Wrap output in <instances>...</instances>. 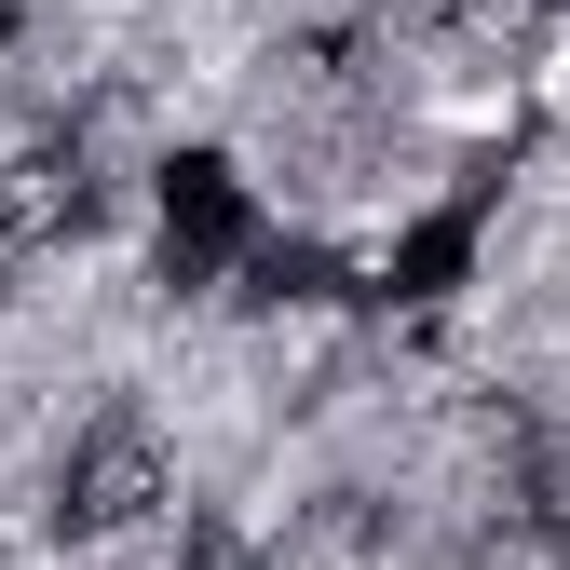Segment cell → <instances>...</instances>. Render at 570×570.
Here are the masks:
<instances>
[{
	"label": "cell",
	"instance_id": "6da1fadb",
	"mask_svg": "<svg viewBox=\"0 0 570 570\" xmlns=\"http://www.w3.org/2000/svg\"><path fill=\"white\" fill-rule=\"evenodd\" d=\"M55 503H68V530H136V517H150L164 503V435H150V421H96V435L82 449H68V489H55Z\"/></svg>",
	"mask_w": 570,
	"mask_h": 570
},
{
	"label": "cell",
	"instance_id": "7a4b0ae2",
	"mask_svg": "<svg viewBox=\"0 0 570 570\" xmlns=\"http://www.w3.org/2000/svg\"><path fill=\"white\" fill-rule=\"evenodd\" d=\"M82 150L68 136H28V150H0V245H55V232H82Z\"/></svg>",
	"mask_w": 570,
	"mask_h": 570
},
{
	"label": "cell",
	"instance_id": "3957f363",
	"mask_svg": "<svg viewBox=\"0 0 570 570\" xmlns=\"http://www.w3.org/2000/svg\"><path fill=\"white\" fill-rule=\"evenodd\" d=\"M517 517H530V530H570V421H557V435H530V462H517Z\"/></svg>",
	"mask_w": 570,
	"mask_h": 570
},
{
	"label": "cell",
	"instance_id": "277c9868",
	"mask_svg": "<svg viewBox=\"0 0 570 570\" xmlns=\"http://www.w3.org/2000/svg\"><path fill=\"white\" fill-rule=\"evenodd\" d=\"M543 14H557V0H449V28H462V41H530Z\"/></svg>",
	"mask_w": 570,
	"mask_h": 570
},
{
	"label": "cell",
	"instance_id": "5b68a950",
	"mask_svg": "<svg viewBox=\"0 0 570 570\" xmlns=\"http://www.w3.org/2000/svg\"><path fill=\"white\" fill-rule=\"evenodd\" d=\"M177 570H258V543H245V530H190Z\"/></svg>",
	"mask_w": 570,
	"mask_h": 570
}]
</instances>
